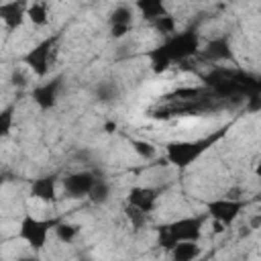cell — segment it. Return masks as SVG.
Returning <instances> with one entry per match:
<instances>
[{
    "label": "cell",
    "mask_w": 261,
    "mask_h": 261,
    "mask_svg": "<svg viewBox=\"0 0 261 261\" xmlns=\"http://www.w3.org/2000/svg\"><path fill=\"white\" fill-rule=\"evenodd\" d=\"M216 137L218 135L206 137V139H200V141H175V143H169L167 149H165L167 161L177 165V167H186L192 161H196L216 141Z\"/></svg>",
    "instance_id": "6da1fadb"
},
{
    "label": "cell",
    "mask_w": 261,
    "mask_h": 261,
    "mask_svg": "<svg viewBox=\"0 0 261 261\" xmlns=\"http://www.w3.org/2000/svg\"><path fill=\"white\" fill-rule=\"evenodd\" d=\"M57 226V220H39L33 216H24L20 222V239L27 241L33 249H43L47 243V234L51 228Z\"/></svg>",
    "instance_id": "7a4b0ae2"
},
{
    "label": "cell",
    "mask_w": 261,
    "mask_h": 261,
    "mask_svg": "<svg viewBox=\"0 0 261 261\" xmlns=\"http://www.w3.org/2000/svg\"><path fill=\"white\" fill-rule=\"evenodd\" d=\"M167 55L171 57V61H179V59H188L190 55H194L198 51V37L196 33L188 31V33H177L173 37H169L163 43Z\"/></svg>",
    "instance_id": "3957f363"
},
{
    "label": "cell",
    "mask_w": 261,
    "mask_h": 261,
    "mask_svg": "<svg viewBox=\"0 0 261 261\" xmlns=\"http://www.w3.org/2000/svg\"><path fill=\"white\" fill-rule=\"evenodd\" d=\"M202 226H204V216H188V218H177L167 224L169 232L173 239L179 241H200L202 237Z\"/></svg>",
    "instance_id": "277c9868"
},
{
    "label": "cell",
    "mask_w": 261,
    "mask_h": 261,
    "mask_svg": "<svg viewBox=\"0 0 261 261\" xmlns=\"http://www.w3.org/2000/svg\"><path fill=\"white\" fill-rule=\"evenodd\" d=\"M53 43H55V37H49V39L41 41L35 49H31V51L22 57V61H24V63L33 69V73L39 75V77H45L47 71H49V53H51V49H53Z\"/></svg>",
    "instance_id": "5b68a950"
},
{
    "label": "cell",
    "mask_w": 261,
    "mask_h": 261,
    "mask_svg": "<svg viewBox=\"0 0 261 261\" xmlns=\"http://www.w3.org/2000/svg\"><path fill=\"white\" fill-rule=\"evenodd\" d=\"M243 208H245V202L239 200V198H220V200L208 202V214L214 220H220L226 226L239 216V212Z\"/></svg>",
    "instance_id": "8992f818"
},
{
    "label": "cell",
    "mask_w": 261,
    "mask_h": 261,
    "mask_svg": "<svg viewBox=\"0 0 261 261\" xmlns=\"http://www.w3.org/2000/svg\"><path fill=\"white\" fill-rule=\"evenodd\" d=\"M96 175L92 171H75V173H69L65 179H63V190L69 198H82V196H88L90 190L94 188L96 184Z\"/></svg>",
    "instance_id": "52a82bcc"
},
{
    "label": "cell",
    "mask_w": 261,
    "mask_h": 261,
    "mask_svg": "<svg viewBox=\"0 0 261 261\" xmlns=\"http://www.w3.org/2000/svg\"><path fill=\"white\" fill-rule=\"evenodd\" d=\"M61 88V77H53L51 82H45L33 90V100L41 110H49L57 102V92Z\"/></svg>",
    "instance_id": "ba28073f"
},
{
    "label": "cell",
    "mask_w": 261,
    "mask_h": 261,
    "mask_svg": "<svg viewBox=\"0 0 261 261\" xmlns=\"http://www.w3.org/2000/svg\"><path fill=\"white\" fill-rule=\"evenodd\" d=\"M24 16H27V8H24V2H22V0L4 2V4L0 6V18L4 20V24H6L10 31H14L16 27H20L22 20H24Z\"/></svg>",
    "instance_id": "9c48e42d"
},
{
    "label": "cell",
    "mask_w": 261,
    "mask_h": 261,
    "mask_svg": "<svg viewBox=\"0 0 261 261\" xmlns=\"http://www.w3.org/2000/svg\"><path fill=\"white\" fill-rule=\"evenodd\" d=\"M155 202H157V190L153 188H130L128 192V204L141 208L143 212H151L155 208Z\"/></svg>",
    "instance_id": "30bf717a"
},
{
    "label": "cell",
    "mask_w": 261,
    "mask_h": 261,
    "mask_svg": "<svg viewBox=\"0 0 261 261\" xmlns=\"http://www.w3.org/2000/svg\"><path fill=\"white\" fill-rule=\"evenodd\" d=\"M202 55L210 61H224V59H232V51H230V43L224 37L212 39L206 43V47L202 49Z\"/></svg>",
    "instance_id": "8fae6325"
},
{
    "label": "cell",
    "mask_w": 261,
    "mask_h": 261,
    "mask_svg": "<svg viewBox=\"0 0 261 261\" xmlns=\"http://www.w3.org/2000/svg\"><path fill=\"white\" fill-rule=\"evenodd\" d=\"M31 194L37 200L53 202L55 200V177L53 175H45V177L35 179L33 186H31Z\"/></svg>",
    "instance_id": "7c38bea8"
},
{
    "label": "cell",
    "mask_w": 261,
    "mask_h": 261,
    "mask_svg": "<svg viewBox=\"0 0 261 261\" xmlns=\"http://www.w3.org/2000/svg\"><path fill=\"white\" fill-rule=\"evenodd\" d=\"M200 255V249L196 245V241H179L173 249H171V257L175 261H192Z\"/></svg>",
    "instance_id": "4fadbf2b"
},
{
    "label": "cell",
    "mask_w": 261,
    "mask_h": 261,
    "mask_svg": "<svg viewBox=\"0 0 261 261\" xmlns=\"http://www.w3.org/2000/svg\"><path fill=\"white\" fill-rule=\"evenodd\" d=\"M137 6H139L141 14L147 20H155L157 16L167 14V10L163 6V0H137Z\"/></svg>",
    "instance_id": "5bb4252c"
},
{
    "label": "cell",
    "mask_w": 261,
    "mask_h": 261,
    "mask_svg": "<svg viewBox=\"0 0 261 261\" xmlns=\"http://www.w3.org/2000/svg\"><path fill=\"white\" fill-rule=\"evenodd\" d=\"M149 59H151V67H153V71H157V73L165 71V69L171 65V57L167 55V51H165L163 45H159L157 49L149 51Z\"/></svg>",
    "instance_id": "9a60e30c"
},
{
    "label": "cell",
    "mask_w": 261,
    "mask_h": 261,
    "mask_svg": "<svg viewBox=\"0 0 261 261\" xmlns=\"http://www.w3.org/2000/svg\"><path fill=\"white\" fill-rule=\"evenodd\" d=\"M27 16L37 27H43L49 22V12H47V6L43 2H33L31 6H27Z\"/></svg>",
    "instance_id": "2e32d148"
},
{
    "label": "cell",
    "mask_w": 261,
    "mask_h": 261,
    "mask_svg": "<svg viewBox=\"0 0 261 261\" xmlns=\"http://www.w3.org/2000/svg\"><path fill=\"white\" fill-rule=\"evenodd\" d=\"M88 198H90V202H94V204H106V202L110 200V184L104 181V179H96V184H94V188L90 190Z\"/></svg>",
    "instance_id": "e0dca14e"
},
{
    "label": "cell",
    "mask_w": 261,
    "mask_h": 261,
    "mask_svg": "<svg viewBox=\"0 0 261 261\" xmlns=\"http://www.w3.org/2000/svg\"><path fill=\"white\" fill-rule=\"evenodd\" d=\"M80 232V226L77 224H69V222H57L55 226V234L61 243H71Z\"/></svg>",
    "instance_id": "ac0fdd59"
},
{
    "label": "cell",
    "mask_w": 261,
    "mask_h": 261,
    "mask_svg": "<svg viewBox=\"0 0 261 261\" xmlns=\"http://www.w3.org/2000/svg\"><path fill=\"white\" fill-rule=\"evenodd\" d=\"M133 20V12L128 6H116L110 12V24H130Z\"/></svg>",
    "instance_id": "d6986e66"
},
{
    "label": "cell",
    "mask_w": 261,
    "mask_h": 261,
    "mask_svg": "<svg viewBox=\"0 0 261 261\" xmlns=\"http://www.w3.org/2000/svg\"><path fill=\"white\" fill-rule=\"evenodd\" d=\"M116 96H118V90H116L114 84H110V82L98 84V88H96V98H98L100 102H110V100H114Z\"/></svg>",
    "instance_id": "ffe728a7"
},
{
    "label": "cell",
    "mask_w": 261,
    "mask_h": 261,
    "mask_svg": "<svg viewBox=\"0 0 261 261\" xmlns=\"http://www.w3.org/2000/svg\"><path fill=\"white\" fill-rule=\"evenodd\" d=\"M130 147L135 149L137 155H141L143 159H153L155 157V147L149 143V141H141V139H133L130 141Z\"/></svg>",
    "instance_id": "44dd1931"
},
{
    "label": "cell",
    "mask_w": 261,
    "mask_h": 261,
    "mask_svg": "<svg viewBox=\"0 0 261 261\" xmlns=\"http://www.w3.org/2000/svg\"><path fill=\"white\" fill-rule=\"evenodd\" d=\"M124 212H126V218L130 220V224H133L135 228H141V226L147 222V212H143L141 208H137V206H133V204H128V206L124 208Z\"/></svg>",
    "instance_id": "7402d4cb"
},
{
    "label": "cell",
    "mask_w": 261,
    "mask_h": 261,
    "mask_svg": "<svg viewBox=\"0 0 261 261\" xmlns=\"http://www.w3.org/2000/svg\"><path fill=\"white\" fill-rule=\"evenodd\" d=\"M157 245H161L163 249H167V251H171L175 245H177V241L173 239V234L169 232V228H167V224H163V226H159L157 228Z\"/></svg>",
    "instance_id": "603a6c76"
},
{
    "label": "cell",
    "mask_w": 261,
    "mask_h": 261,
    "mask_svg": "<svg viewBox=\"0 0 261 261\" xmlns=\"http://www.w3.org/2000/svg\"><path fill=\"white\" fill-rule=\"evenodd\" d=\"M153 27H155L159 33L169 35V33H173V31H175V18H173V16H169V14L157 16V18L153 20Z\"/></svg>",
    "instance_id": "cb8c5ba5"
},
{
    "label": "cell",
    "mask_w": 261,
    "mask_h": 261,
    "mask_svg": "<svg viewBox=\"0 0 261 261\" xmlns=\"http://www.w3.org/2000/svg\"><path fill=\"white\" fill-rule=\"evenodd\" d=\"M10 126H12V106L4 108L0 114V135L6 137L10 133Z\"/></svg>",
    "instance_id": "d4e9b609"
},
{
    "label": "cell",
    "mask_w": 261,
    "mask_h": 261,
    "mask_svg": "<svg viewBox=\"0 0 261 261\" xmlns=\"http://www.w3.org/2000/svg\"><path fill=\"white\" fill-rule=\"evenodd\" d=\"M247 110L249 112H259L261 110V94L247 96Z\"/></svg>",
    "instance_id": "484cf974"
},
{
    "label": "cell",
    "mask_w": 261,
    "mask_h": 261,
    "mask_svg": "<svg viewBox=\"0 0 261 261\" xmlns=\"http://www.w3.org/2000/svg\"><path fill=\"white\" fill-rule=\"evenodd\" d=\"M128 33V24H110V35L114 39H122Z\"/></svg>",
    "instance_id": "4316f807"
},
{
    "label": "cell",
    "mask_w": 261,
    "mask_h": 261,
    "mask_svg": "<svg viewBox=\"0 0 261 261\" xmlns=\"http://www.w3.org/2000/svg\"><path fill=\"white\" fill-rule=\"evenodd\" d=\"M10 80H12L14 86H24V84H27V77H24L20 71H16V69L12 71V77H10Z\"/></svg>",
    "instance_id": "83f0119b"
},
{
    "label": "cell",
    "mask_w": 261,
    "mask_h": 261,
    "mask_svg": "<svg viewBox=\"0 0 261 261\" xmlns=\"http://www.w3.org/2000/svg\"><path fill=\"white\" fill-rule=\"evenodd\" d=\"M249 226L255 230V228H261V214H255L251 220H249Z\"/></svg>",
    "instance_id": "f1b7e54d"
},
{
    "label": "cell",
    "mask_w": 261,
    "mask_h": 261,
    "mask_svg": "<svg viewBox=\"0 0 261 261\" xmlns=\"http://www.w3.org/2000/svg\"><path fill=\"white\" fill-rule=\"evenodd\" d=\"M104 130H106V133H114V130H116V122H114V120H108V122L104 124Z\"/></svg>",
    "instance_id": "f546056e"
},
{
    "label": "cell",
    "mask_w": 261,
    "mask_h": 261,
    "mask_svg": "<svg viewBox=\"0 0 261 261\" xmlns=\"http://www.w3.org/2000/svg\"><path fill=\"white\" fill-rule=\"evenodd\" d=\"M251 232H253V228H251V226H243V228L239 230V237H249Z\"/></svg>",
    "instance_id": "4dcf8cb0"
},
{
    "label": "cell",
    "mask_w": 261,
    "mask_h": 261,
    "mask_svg": "<svg viewBox=\"0 0 261 261\" xmlns=\"http://www.w3.org/2000/svg\"><path fill=\"white\" fill-rule=\"evenodd\" d=\"M255 173H257V175H259V177H261V161H259V163H257V167H255Z\"/></svg>",
    "instance_id": "1f68e13d"
}]
</instances>
